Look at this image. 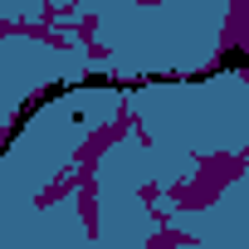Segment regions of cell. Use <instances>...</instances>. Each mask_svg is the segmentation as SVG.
I'll return each instance as SVG.
<instances>
[{"mask_svg":"<svg viewBox=\"0 0 249 249\" xmlns=\"http://www.w3.org/2000/svg\"><path fill=\"white\" fill-rule=\"evenodd\" d=\"M244 59H249V54H244V49H230V54H225V59H220V69H239V64H244Z\"/></svg>","mask_w":249,"mask_h":249,"instance_id":"obj_1","label":"cell"}]
</instances>
